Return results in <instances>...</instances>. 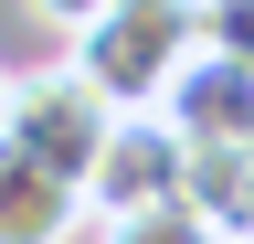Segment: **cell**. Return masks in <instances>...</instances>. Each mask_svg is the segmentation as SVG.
Segmentation results:
<instances>
[{"instance_id": "6da1fadb", "label": "cell", "mask_w": 254, "mask_h": 244, "mask_svg": "<svg viewBox=\"0 0 254 244\" xmlns=\"http://www.w3.org/2000/svg\"><path fill=\"white\" fill-rule=\"evenodd\" d=\"M190 53H201V0H117V11H95L85 32L64 43V64L117 117H159Z\"/></svg>"}, {"instance_id": "7a4b0ae2", "label": "cell", "mask_w": 254, "mask_h": 244, "mask_svg": "<svg viewBox=\"0 0 254 244\" xmlns=\"http://www.w3.org/2000/svg\"><path fill=\"white\" fill-rule=\"evenodd\" d=\"M0 138L21 149V160H43L53 180H95V160H106L117 138V106L95 96V85L74 64H43V75H11V117H0Z\"/></svg>"}, {"instance_id": "3957f363", "label": "cell", "mask_w": 254, "mask_h": 244, "mask_svg": "<svg viewBox=\"0 0 254 244\" xmlns=\"http://www.w3.org/2000/svg\"><path fill=\"white\" fill-rule=\"evenodd\" d=\"M180 180H190V138L170 128V117H117L106 160H95V180H85V212L95 223H127V212L180 202Z\"/></svg>"}, {"instance_id": "277c9868", "label": "cell", "mask_w": 254, "mask_h": 244, "mask_svg": "<svg viewBox=\"0 0 254 244\" xmlns=\"http://www.w3.org/2000/svg\"><path fill=\"white\" fill-rule=\"evenodd\" d=\"M159 117H170L190 149H244V138H254V64H233V53L201 43V53L180 64V85H170Z\"/></svg>"}, {"instance_id": "5b68a950", "label": "cell", "mask_w": 254, "mask_h": 244, "mask_svg": "<svg viewBox=\"0 0 254 244\" xmlns=\"http://www.w3.org/2000/svg\"><path fill=\"white\" fill-rule=\"evenodd\" d=\"M95 223L74 180H53L43 160H21L11 138H0V244H74Z\"/></svg>"}, {"instance_id": "8992f818", "label": "cell", "mask_w": 254, "mask_h": 244, "mask_svg": "<svg viewBox=\"0 0 254 244\" xmlns=\"http://www.w3.org/2000/svg\"><path fill=\"white\" fill-rule=\"evenodd\" d=\"M180 202L201 212L222 244H254V138H244V149H190Z\"/></svg>"}, {"instance_id": "52a82bcc", "label": "cell", "mask_w": 254, "mask_h": 244, "mask_svg": "<svg viewBox=\"0 0 254 244\" xmlns=\"http://www.w3.org/2000/svg\"><path fill=\"white\" fill-rule=\"evenodd\" d=\"M95 244H222L190 202H159V212H127V223H95Z\"/></svg>"}, {"instance_id": "ba28073f", "label": "cell", "mask_w": 254, "mask_h": 244, "mask_svg": "<svg viewBox=\"0 0 254 244\" xmlns=\"http://www.w3.org/2000/svg\"><path fill=\"white\" fill-rule=\"evenodd\" d=\"M201 43L233 53V64H254V0H201Z\"/></svg>"}, {"instance_id": "9c48e42d", "label": "cell", "mask_w": 254, "mask_h": 244, "mask_svg": "<svg viewBox=\"0 0 254 244\" xmlns=\"http://www.w3.org/2000/svg\"><path fill=\"white\" fill-rule=\"evenodd\" d=\"M95 11H117V0H32V21H53V32H64V43H74V32H85V21H95Z\"/></svg>"}, {"instance_id": "30bf717a", "label": "cell", "mask_w": 254, "mask_h": 244, "mask_svg": "<svg viewBox=\"0 0 254 244\" xmlns=\"http://www.w3.org/2000/svg\"><path fill=\"white\" fill-rule=\"evenodd\" d=\"M0 117H11V64H0Z\"/></svg>"}]
</instances>
